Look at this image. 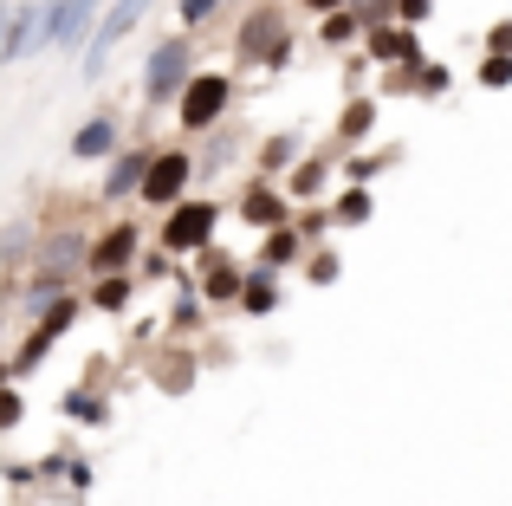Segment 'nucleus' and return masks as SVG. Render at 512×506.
Masks as SVG:
<instances>
[{
    "instance_id": "16",
    "label": "nucleus",
    "mask_w": 512,
    "mask_h": 506,
    "mask_svg": "<svg viewBox=\"0 0 512 506\" xmlns=\"http://www.w3.org/2000/svg\"><path fill=\"white\" fill-rule=\"evenodd\" d=\"M318 189H325V163H318V156L292 163V182H286V195H318Z\"/></svg>"
},
{
    "instance_id": "23",
    "label": "nucleus",
    "mask_w": 512,
    "mask_h": 506,
    "mask_svg": "<svg viewBox=\"0 0 512 506\" xmlns=\"http://www.w3.org/2000/svg\"><path fill=\"white\" fill-rule=\"evenodd\" d=\"M292 156H299V137H273L266 156H260V169H279V163H292Z\"/></svg>"
},
{
    "instance_id": "20",
    "label": "nucleus",
    "mask_w": 512,
    "mask_h": 506,
    "mask_svg": "<svg viewBox=\"0 0 512 506\" xmlns=\"http://www.w3.org/2000/svg\"><path fill=\"white\" fill-rule=\"evenodd\" d=\"M292 253H299V228H279V234H266V260H292Z\"/></svg>"
},
{
    "instance_id": "15",
    "label": "nucleus",
    "mask_w": 512,
    "mask_h": 506,
    "mask_svg": "<svg viewBox=\"0 0 512 506\" xmlns=\"http://www.w3.org/2000/svg\"><path fill=\"white\" fill-rule=\"evenodd\" d=\"M338 130H344L350 143H357V137H370V130H376V98H350V104H344V124H338Z\"/></svg>"
},
{
    "instance_id": "5",
    "label": "nucleus",
    "mask_w": 512,
    "mask_h": 506,
    "mask_svg": "<svg viewBox=\"0 0 512 506\" xmlns=\"http://www.w3.org/2000/svg\"><path fill=\"white\" fill-rule=\"evenodd\" d=\"M240 59L247 65H286V13L253 7L247 26H240Z\"/></svg>"
},
{
    "instance_id": "14",
    "label": "nucleus",
    "mask_w": 512,
    "mask_h": 506,
    "mask_svg": "<svg viewBox=\"0 0 512 506\" xmlns=\"http://www.w3.org/2000/svg\"><path fill=\"white\" fill-rule=\"evenodd\" d=\"M91 305H98V312H124L130 305V273H104L98 286H91Z\"/></svg>"
},
{
    "instance_id": "8",
    "label": "nucleus",
    "mask_w": 512,
    "mask_h": 506,
    "mask_svg": "<svg viewBox=\"0 0 512 506\" xmlns=\"http://www.w3.org/2000/svg\"><path fill=\"white\" fill-rule=\"evenodd\" d=\"M117 143H124V124H117V111H91L85 124L72 130V156H78V163H104V156H124Z\"/></svg>"
},
{
    "instance_id": "30",
    "label": "nucleus",
    "mask_w": 512,
    "mask_h": 506,
    "mask_svg": "<svg viewBox=\"0 0 512 506\" xmlns=\"http://www.w3.org/2000/svg\"><path fill=\"white\" fill-rule=\"evenodd\" d=\"M7 377H13V370H7V364H0V390H7Z\"/></svg>"
},
{
    "instance_id": "21",
    "label": "nucleus",
    "mask_w": 512,
    "mask_h": 506,
    "mask_svg": "<svg viewBox=\"0 0 512 506\" xmlns=\"http://www.w3.org/2000/svg\"><path fill=\"white\" fill-rule=\"evenodd\" d=\"M357 26H363V13H331V20H325V46H344Z\"/></svg>"
},
{
    "instance_id": "29",
    "label": "nucleus",
    "mask_w": 512,
    "mask_h": 506,
    "mask_svg": "<svg viewBox=\"0 0 512 506\" xmlns=\"http://www.w3.org/2000/svg\"><path fill=\"white\" fill-rule=\"evenodd\" d=\"M312 13H344V0H305Z\"/></svg>"
},
{
    "instance_id": "26",
    "label": "nucleus",
    "mask_w": 512,
    "mask_h": 506,
    "mask_svg": "<svg viewBox=\"0 0 512 506\" xmlns=\"http://www.w3.org/2000/svg\"><path fill=\"white\" fill-rule=\"evenodd\" d=\"M338 279V253H312V286H331Z\"/></svg>"
},
{
    "instance_id": "17",
    "label": "nucleus",
    "mask_w": 512,
    "mask_h": 506,
    "mask_svg": "<svg viewBox=\"0 0 512 506\" xmlns=\"http://www.w3.org/2000/svg\"><path fill=\"white\" fill-rule=\"evenodd\" d=\"M376 215V202H370V189H350L344 195V202H338V221H344V228H363V221H370Z\"/></svg>"
},
{
    "instance_id": "9",
    "label": "nucleus",
    "mask_w": 512,
    "mask_h": 506,
    "mask_svg": "<svg viewBox=\"0 0 512 506\" xmlns=\"http://www.w3.org/2000/svg\"><path fill=\"white\" fill-rule=\"evenodd\" d=\"M240 221L260 228V234H279V228H292V208H286V195H279L273 182H247V195H240Z\"/></svg>"
},
{
    "instance_id": "24",
    "label": "nucleus",
    "mask_w": 512,
    "mask_h": 506,
    "mask_svg": "<svg viewBox=\"0 0 512 506\" xmlns=\"http://www.w3.org/2000/svg\"><path fill=\"white\" fill-rule=\"evenodd\" d=\"M20 416H26L20 390H0V435H7V429H20Z\"/></svg>"
},
{
    "instance_id": "12",
    "label": "nucleus",
    "mask_w": 512,
    "mask_h": 506,
    "mask_svg": "<svg viewBox=\"0 0 512 506\" xmlns=\"http://www.w3.org/2000/svg\"><path fill=\"white\" fill-rule=\"evenodd\" d=\"M247 292V273L240 266H227V260H208V273H201V299L208 305H227V299H240Z\"/></svg>"
},
{
    "instance_id": "19",
    "label": "nucleus",
    "mask_w": 512,
    "mask_h": 506,
    "mask_svg": "<svg viewBox=\"0 0 512 506\" xmlns=\"http://www.w3.org/2000/svg\"><path fill=\"white\" fill-rule=\"evenodd\" d=\"M480 85H487V91L512 85V59H506V52H487V59H480Z\"/></svg>"
},
{
    "instance_id": "7",
    "label": "nucleus",
    "mask_w": 512,
    "mask_h": 506,
    "mask_svg": "<svg viewBox=\"0 0 512 506\" xmlns=\"http://www.w3.org/2000/svg\"><path fill=\"white\" fill-rule=\"evenodd\" d=\"M98 0H52L46 7V39H39V52H52V46H78L85 33H98Z\"/></svg>"
},
{
    "instance_id": "10",
    "label": "nucleus",
    "mask_w": 512,
    "mask_h": 506,
    "mask_svg": "<svg viewBox=\"0 0 512 506\" xmlns=\"http://www.w3.org/2000/svg\"><path fill=\"white\" fill-rule=\"evenodd\" d=\"M150 169H156V150H124V156H111V169H104V202H124V195H143Z\"/></svg>"
},
{
    "instance_id": "27",
    "label": "nucleus",
    "mask_w": 512,
    "mask_h": 506,
    "mask_svg": "<svg viewBox=\"0 0 512 506\" xmlns=\"http://www.w3.org/2000/svg\"><path fill=\"white\" fill-rule=\"evenodd\" d=\"M428 13H435V0H396V20H409V26H422Z\"/></svg>"
},
{
    "instance_id": "22",
    "label": "nucleus",
    "mask_w": 512,
    "mask_h": 506,
    "mask_svg": "<svg viewBox=\"0 0 512 506\" xmlns=\"http://www.w3.org/2000/svg\"><path fill=\"white\" fill-rule=\"evenodd\" d=\"M221 7H227V0H182V26H208Z\"/></svg>"
},
{
    "instance_id": "18",
    "label": "nucleus",
    "mask_w": 512,
    "mask_h": 506,
    "mask_svg": "<svg viewBox=\"0 0 512 506\" xmlns=\"http://www.w3.org/2000/svg\"><path fill=\"white\" fill-rule=\"evenodd\" d=\"M370 52L376 59H415V39L409 33H370Z\"/></svg>"
},
{
    "instance_id": "3",
    "label": "nucleus",
    "mask_w": 512,
    "mask_h": 506,
    "mask_svg": "<svg viewBox=\"0 0 512 506\" xmlns=\"http://www.w3.org/2000/svg\"><path fill=\"white\" fill-rule=\"evenodd\" d=\"M214 228H221V202H182V208H169L163 253H201V247H214Z\"/></svg>"
},
{
    "instance_id": "25",
    "label": "nucleus",
    "mask_w": 512,
    "mask_h": 506,
    "mask_svg": "<svg viewBox=\"0 0 512 506\" xmlns=\"http://www.w3.org/2000/svg\"><path fill=\"white\" fill-rule=\"evenodd\" d=\"M370 176H376V156H350V163H344V182H350V189H370Z\"/></svg>"
},
{
    "instance_id": "1",
    "label": "nucleus",
    "mask_w": 512,
    "mask_h": 506,
    "mask_svg": "<svg viewBox=\"0 0 512 506\" xmlns=\"http://www.w3.org/2000/svg\"><path fill=\"white\" fill-rule=\"evenodd\" d=\"M195 46L188 39H163V46L150 52V65H143V104H182V91L195 85Z\"/></svg>"
},
{
    "instance_id": "4",
    "label": "nucleus",
    "mask_w": 512,
    "mask_h": 506,
    "mask_svg": "<svg viewBox=\"0 0 512 506\" xmlns=\"http://www.w3.org/2000/svg\"><path fill=\"white\" fill-rule=\"evenodd\" d=\"M150 7H156V0H111V13L98 20V33H91V46H85V78H104V59H111V46L137 33Z\"/></svg>"
},
{
    "instance_id": "6",
    "label": "nucleus",
    "mask_w": 512,
    "mask_h": 506,
    "mask_svg": "<svg viewBox=\"0 0 512 506\" xmlns=\"http://www.w3.org/2000/svg\"><path fill=\"white\" fill-rule=\"evenodd\" d=\"M201 176V163L188 150H156V169H150V182H143V202L150 208H182V189Z\"/></svg>"
},
{
    "instance_id": "13",
    "label": "nucleus",
    "mask_w": 512,
    "mask_h": 506,
    "mask_svg": "<svg viewBox=\"0 0 512 506\" xmlns=\"http://www.w3.org/2000/svg\"><path fill=\"white\" fill-rule=\"evenodd\" d=\"M273 305H279V286H273V273H266V266H260V273H247V292H240V312H247V318H266Z\"/></svg>"
},
{
    "instance_id": "11",
    "label": "nucleus",
    "mask_w": 512,
    "mask_h": 506,
    "mask_svg": "<svg viewBox=\"0 0 512 506\" xmlns=\"http://www.w3.org/2000/svg\"><path fill=\"white\" fill-rule=\"evenodd\" d=\"M130 260H137V228L130 221H117V228H104L98 241H91V273H130Z\"/></svg>"
},
{
    "instance_id": "2",
    "label": "nucleus",
    "mask_w": 512,
    "mask_h": 506,
    "mask_svg": "<svg viewBox=\"0 0 512 506\" xmlns=\"http://www.w3.org/2000/svg\"><path fill=\"white\" fill-rule=\"evenodd\" d=\"M227 104H234V78L227 72H195V85L182 91V104H175V124L182 130H214L227 117Z\"/></svg>"
},
{
    "instance_id": "28",
    "label": "nucleus",
    "mask_w": 512,
    "mask_h": 506,
    "mask_svg": "<svg viewBox=\"0 0 512 506\" xmlns=\"http://www.w3.org/2000/svg\"><path fill=\"white\" fill-rule=\"evenodd\" d=\"M493 52H506V59H512V20H506V26H493Z\"/></svg>"
}]
</instances>
